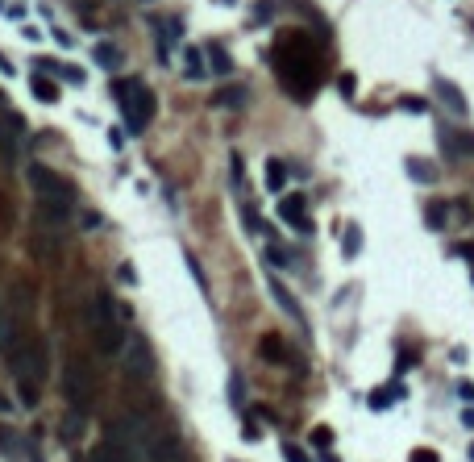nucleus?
<instances>
[{"mask_svg": "<svg viewBox=\"0 0 474 462\" xmlns=\"http://www.w3.org/2000/svg\"><path fill=\"white\" fill-rule=\"evenodd\" d=\"M408 462H441V454L437 450H429V446H420V450H412V458Z\"/></svg>", "mask_w": 474, "mask_h": 462, "instance_id": "27", "label": "nucleus"}, {"mask_svg": "<svg viewBox=\"0 0 474 462\" xmlns=\"http://www.w3.org/2000/svg\"><path fill=\"white\" fill-rule=\"evenodd\" d=\"M117 100H121V113H125V129L129 133H146L154 113H158V96L142 79H121L117 84Z\"/></svg>", "mask_w": 474, "mask_h": 462, "instance_id": "5", "label": "nucleus"}, {"mask_svg": "<svg viewBox=\"0 0 474 462\" xmlns=\"http://www.w3.org/2000/svg\"><path fill=\"white\" fill-rule=\"evenodd\" d=\"M437 100L453 113V117H466L470 113V105H466V96H462V88L453 84V79H437Z\"/></svg>", "mask_w": 474, "mask_h": 462, "instance_id": "11", "label": "nucleus"}, {"mask_svg": "<svg viewBox=\"0 0 474 462\" xmlns=\"http://www.w3.org/2000/svg\"><path fill=\"white\" fill-rule=\"evenodd\" d=\"M142 462H183V450H179V441H175V437H163V433H158V437L146 446Z\"/></svg>", "mask_w": 474, "mask_h": 462, "instance_id": "10", "label": "nucleus"}, {"mask_svg": "<svg viewBox=\"0 0 474 462\" xmlns=\"http://www.w3.org/2000/svg\"><path fill=\"white\" fill-rule=\"evenodd\" d=\"M271 296H275V300H279V304L287 308V317H291V321H304V308L295 304V296H291V292H287V287H283L279 279H271Z\"/></svg>", "mask_w": 474, "mask_h": 462, "instance_id": "16", "label": "nucleus"}, {"mask_svg": "<svg viewBox=\"0 0 474 462\" xmlns=\"http://www.w3.org/2000/svg\"><path fill=\"white\" fill-rule=\"evenodd\" d=\"M13 342H17V329H13V321H9L5 313H0V354H9Z\"/></svg>", "mask_w": 474, "mask_h": 462, "instance_id": "23", "label": "nucleus"}, {"mask_svg": "<svg viewBox=\"0 0 474 462\" xmlns=\"http://www.w3.org/2000/svg\"><path fill=\"white\" fill-rule=\"evenodd\" d=\"M25 138H29V129H25V121L17 113L0 117V167H17L21 150H25Z\"/></svg>", "mask_w": 474, "mask_h": 462, "instance_id": "7", "label": "nucleus"}, {"mask_svg": "<svg viewBox=\"0 0 474 462\" xmlns=\"http://www.w3.org/2000/svg\"><path fill=\"white\" fill-rule=\"evenodd\" d=\"M404 167H408V175L420 179V183H437V167H433L429 159H408Z\"/></svg>", "mask_w": 474, "mask_h": 462, "instance_id": "18", "label": "nucleus"}, {"mask_svg": "<svg viewBox=\"0 0 474 462\" xmlns=\"http://www.w3.org/2000/svg\"><path fill=\"white\" fill-rule=\"evenodd\" d=\"M29 188H34V200H38V213L50 221V225H63L75 209V188L46 163H29Z\"/></svg>", "mask_w": 474, "mask_h": 462, "instance_id": "3", "label": "nucleus"}, {"mask_svg": "<svg viewBox=\"0 0 474 462\" xmlns=\"http://www.w3.org/2000/svg\"><path fill=\"white\" fill-rule=\"evenodd\" d=\"M341 96H354V75H341Z\"/></svg>", "mask_w": 474, "mask_h": 462, "instance_id": "33", "label": "nucleus"}, {"mask_svg": "<svg viewBox=\"0 0 474 462\" xmlns=\"http://www.w3.org/2000/svg\"><path fill=\"white\" fill-rule=\"evenodd\" d=\"M462 425H466V429H474V404H470L466 413H462Z\"/></svg>", "mask_w": 474, "mask_h": 462, "instance_id": "34", "label": "nucleus"}, {"mask_svg": "<svg viewBox=\"0 0 474 462\" xmlns=\"http://www.w3.org/2000/svg\"><path fill=\"white\" fill-rule=\"evenodd\" d=\"M29 92H34V96L42 100V105H55V100H59V88L50 84L46 75H34V79H29Z\"/></svg>", "mask_w": 474, "mask_h": 462, "instance_id": "19", "label": "nucleus"}, {"mask_svg": "<svg viewBox=\"0 0 474 462\" xmlns=\"http://www.w3.org/2000/svg\"><path fill=\"white\" fill-rule=\"evenodd\" d=\"M179 34H183V25H179V21L158 25V34H154V38H158V59H167V55H171V46L179 42Z\"/></svg>", "mask_w": 474, "mask_h": 462, "instance_id": "14", "label": "nucleus"}, {"mask_svg": "<svg viewBox=\"0 0 474 462\" xmlns=\"http://www.w3.org/2000/svg\"><path fill=\"white\" fill-rule=\"evenodd\" d=\"M312 441H316V446H333V429H329V425H316V429H312Z\"/></svg>", "mask_w": 474, "mask_h": 462, "instance_id": "29", "label": "nucleus"}, {"mask_svg": "<svg viewBox=\"0 0 474 462\" xmlns=\"http://www.w3.org/2000/svg\"><path fill=\"white\" fill-rule=\"evenodd\" d=\"M0 413H9V400L5 396H0Z\"/></svg>", "mask_w": 474, "mask_h": 462, "instance_id": "36", "label": "nucleus"}, {"mask_svg": "<svg viewBox=\"0 0 474 462\" xmlns=\"http://www.w3.org/2000/svg\"><path fill=\"white\" fill-rule=\"evenodd\" d=\"M283 188H287V167L279 159H267V192L283 196Z\"/></svg>", "mask_w": 474, "mask_h": 462, "instance_id": "17", "label": "nucleus"}, {"mask_svg": "<svg viewBox=\"0 0 474 462\" xmlns=\"http://www.w3.org/2000/svg\"><path fill=\"white\" fill-rule=\"evenodd\" d=\"M279 221L291 225L295 233H312V221H308V200L300 192H283L279 196Z\"/></svg>", "mask_w": 474, "mask_h": 462, "instance_id": "9", "label": "nucleus"}, {"mask_svg": "<svg viewBox=\"0 0 474 462\" xmlns=\"http://www.w3.org/2000/svg\"><path fill=\"white\" fill-rule=\"evenodd\" d=\"M125 304L109 292L92 296L88 304V325H92V346L100 358H117L125 346H129V321H125Z\"/></svg>", "mask_w": 474, "mask_h": 462, "instance_id": "2", "label": "nucleus"}, {"mask_svg": "<svg viewBox=\"0 0 474 462\" xmlns=\"http://www.w3.org/2000/svg\"><path fill=\"white\" fill-rule=\"evenodd\" d=\"M183 75H187V79H204V75H208L204 50H196V46H183Z\"/></svg>", "mask_w": 474, "mask_h": 462, "instance_id": "13", "label": "nucleus"}, {"mask_svg": "<svg viewBox=\"0 0 474 462\" xmlns=\"http://www.w3.org/2000/svg\"><path fill=\"white\" fill-rule=\"evenodd\" d=\"M92 63H96L100 71H117V67H121V50H117L113 42H96V46H92Z\"/></svg>", "mask_w": 474, "mask_h": 462, "instance_id": "12", "label": "nucleus"}, {"mask_svg": "<svg viewBox=\"0 0 474 462\" xmlns=\"http://www.w3.org/2000/svg\"><path fill=\"white\" fill-rule=\"evenodd\" d=\"M258 350H262V358H267V363H287V346H283V337H275V333L262 337Z\"/></svg>", "mask_w": 474, "mask_h": 462, "instance_id": "15", "label": "nucleus"}, {"mask_svg": "<svg viewBox=\"0 0 474 462\" xmlns=\"http://www.w3.org/2000/svg\"><path fill=\"white\" fill-rule=\"evenodd\" d=\"M283 462H312L300 446H283Z\"/></svg>", "mask_w": 474, "mask_h": 462, "instance_id": "30", "label": "nucleus"}, {"mask_svg": "<svg viewBox=\"0 0 474 462\" xmlns=\"http://www.w3.org/2000/svg\"><path fill=\"white\" fill-rule=\"evenodd\" d=\"M121 358H125V375H129V379H142V383H146V379L154 375V350H150L142 337H133V342L121 350Z\"/></svg>", "mask_w": 474, "mask_h": 462, "instance_id": "8", "label": "nucleus"}, {"mask_svg": "<svg viewBox=\"0 0 474 462\" xmlns=\"http://www.w3.org/2000/svg\"><path fill=\"white\" fill-rule=\"evenodd\" d=\"M404 396V387L395 383V387H383V392H371V408H387V404H395Z\"/></svg>", "mask_w": 474, "mask_h": 462, "instance_id": "22", "label": "nucleus"}, {"mask_svg": "<svg viewBox=\"0 0 474 462\" xmlns=\"http://www.w3.org/2000/svg\"><path fill=\"white\" fill-rule=\"evenodd\" d=\"M449 213H453V225H466V221H470V204H466V200H453Z\"/></svg>", "mask_w": 474, "mask_h": 462, "instance_id": "26", "label": "nucleus"}, {"mask_svg": "<svg viewBox=\"0 0 474 462\" xmlns=\"http://www.w3.org/2000/svg\"><path fill=\"white\" fill-rule=\"evenodd\" d=\"M275 71L295 100H308L316 92V84H321V50L304 34H283L275 46Z\"/></svg>", "mask_w": 474, "mask_h": 462, "instance_id": "1", "label": "nucleus"}, {"mask_svg": "<svg viewBox=\"0 0 474 462\" xmlns=\"http://www.w3.org/2000/svg\"><path fill=\"white\" fill-rule=\"evenodd\" d=\"M217 5H237V0H217Z\"/></svg>", "mask_w": 474, "mask_h": 462, "instance_id": "37", "label": "nucleus"}, {"mask_svg": "<svg viewBox=\"0 0 474 462\" xmlns=\"http://www.w3.org/2000/svg\"><path fill=\"white\" fill-rule=\"evenodd\" d=\"M470 462H474V441H470Z\"/></svg>", "mask_w": 474, "mask_h": 462, "instance_id": "38", "label": "nucleus"}, {"mask_svg": "<svg viewBox=\"0 0 474 462\" xmlns=\"http://www.w3.org/2000/svg\"><path fill=\"white\" fill-rule=\"evenodd\" d=\"M213 100H217V105H246V92L241 88H221Z\"/></svg>", "mask_w": 474, "mask_h": 462, "instance_id": "24", "label": "nucleus"}, {"mask_svg": "<svg viewBox=\"0 0 474 462\" xmlns=\"http://www.w3.org/2000/svg\"><path fill=\"white\" fill-rule=\"evenodd\" d=\"M5 358H9V367H13L17 383H42V379H46V350H42V342L29 346L25 337H17L13 350H9Z\"/></svg>", "mask_w": 474, "mask_h": 462, "instance_id": "6", "label": "nucleus"}, {"mask_svg": "<svg viewBox=\"0 0 474 462\" xmlns=\"http://www.w3.org/2000/svg\"><path fill=\"white\" fill-rule=\"evenodd\" d=\"M63 400L75 417H88L96 404V371L83 354H71L63 363Z\"/></svg>", "mask_w": 474, "mask_h": 462, "instance_id": "4", "label": "nucleus"}, {"mask_svg": "<svg viewBox=\"0 0 474 462\" xmlns=\"http://www.w3.org/2000/svg\"><path fill=\"white\" fill-rule=\"evenodd\" d=\"M445 213H449V204H445V200H433L429 209H425V217H429V229H445Z\"/></svg>", "mask_w": 474, "mask_h": 462, "instance_id": "21", "label": "nucleus"}, {"mask_svg": "<svg viewBox=\"0 0 474 462\" xmlns=\"http://www.w3.org/2000/svg\"><path fill=\"white\" fill-rule=\"evenodd\" d=\"M59 75L71 79V84H83V71H79V67H59Z\"/></svg>", "mask_w": 474, "mask_h": 462, "instance_id": "32", "label": "nucleus"}, {"mask_svg": "<svg viewBox=\"0 0 474 462\" xmlns=\"http://www.w3.org/2000/svg\"><path fill=\"white\" fill-rule=\"evenodd\" d=\"M458 254H462V259H470V263H474V246H458Z\"/></svg>", "mask_w": 474, "mask_h": 462, "instance_id": "35", "label": "nucleus"}, {"mask_svg": "<svg viewBox=\"0 0 474 462\" xmlns=\"http://www.w3.org/2000/svg\"><path fill=\"white\" fill-rule=\"evenodd\" d=\"M208 59H213V71H221V75H229L233 71V63H229V55H221V50L213 46V50H208Z\"/></svg>", "mask_w": 474, "mask_h": 462, "instance_id": "25", "label": "nucleus"}, {"mask_svg": "<svg viewBox=\"0 0 474 462\" xmlns=\"http://www.w3.org/2000/svg\"><path fill=\"white\" fill-rule=\"evenodd\" d=\"M399 109H404V113H425L429 105H425L420 96H404V100H399Z\"/></svg>", "mask_w": 474, "mask_h": 462, "instance_id": "28", "label": "nucleus"}, {"mask_svg": "<svg viewBox=\"0 0 474 462\" xmlns=\"http://www.w3.org/2000/svg\"><path fill=\"white\" fill-rule=\"evenodd\" d=\"M358 250H362V229H358V225H345V233H341V254H345V259H358Z\"/></svg>", "mask_w": 474, "mask_h": 462, "instance_id": "20", "label": "nucleus"}, {"mask_svg": "<svg viewBox=\"0 0 474 462\" xmlns=\"http://www.w3.org/2000/svg\"><path fill=\"white\" fill-rule=\"evenodd\" d=\"M267 259H271L275 267H287V263H291V259H287V254H283V246H271V250H267Z\"/></svg>", "mask_w": 474, "mask_h": 462, "instance_id": "31", "label": "nucleus"}]
</instances>
